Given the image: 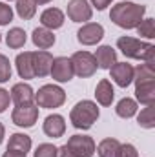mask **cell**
Segmentation results:
<instances>
[{
  "mask_svg": "<svg viewBox=\"0 0 155 157\" xmlns=\"http://www.w3.org/2000/svg\"><path fill=\"white\" fill-rule=\"evenodd\" d=\"M33 157H57V146H53L49 143L39 144V148L35 150V155Z\"/></svg>",
  "mask_w": 155,
  "mask_h": 157,
  "instance_id": "cell-29",
  "label": "cell"
},
{
  "mask_svg": "<svg viewBox=\"0 0 155 157\" xmlns=\"http://www.w3.org/2000/svg\"><path fill=\"white\" fill-rule=\"evenodd\" d=\"M9 95H11V101H13L17 106H20V104H29V102H33V99H35L33 88H31L29 84H24V82L15 84V86L11 88Z\"/></svg>",
  "mask_w": 155,
  "mask_h": 157,
  "instance_id": "cell-15",
  "label": "cell"
},
{
  "mask_svg": "<svg viewBox=\"0 0 155 157\" xmlns=\"http://www.w3.org/2000/svg\"><path fill=\"white\" fill-rule=\"evenodd\" d=\"M91 15H93V9L88 4V0H70L68 17L73 22H86V20L91 18Z\"/></svg>",
  "mask_w": 155,
  "mask_h": 157,
  "instance_id": "cell-10",
  "label": "cell"
},
{
  "mask_svg": "<svg viewBox=\"0 0 155 157\" xmlns=\"http://www.w3.org/2000/svg\"><path fill=\"white\" fill-rule=\"evenodd\" d=\"M66 132V122H64V117L62 115H47L46 121H44V133L47 137H53V139H59L62 137Z\"/></svg>",
  "mask_w": 155,
  "mask_h": 157,
  "instance_id": "cell-13",
  "label": "cell"
},
{
  "mask_svg": "<svg viewBox=\"0 0 155 157\" xmlns=\"http://www.w3.org/2000/svg\"><path fill=\"white\" fill-rule=\"evenodd\" d=\"M35 101L39 108H59L66 101V93L60 86L46 84L35 93Z\"/></svg>",
  "mask_w": 155,
  "mask_h": 157,
  "instance_id": "cell-4",
  "label": "cell"
},
{
  "mask_svg": "<svg viewBox=\"0 0 155 157\" xmlns=\"http://www.w3.org/2000/svg\"><path fill=\"white\" fill-rule=\"evenodd\" d=\"M11 78V64L6 55H0V82H6Z\"/></svg>",
  "mask_w": 155,
  "mask_h": 157,
  "instance_id": "cell-30",
  "label": "cell"
},
{
  "mask_svg": "<svg viewBox=\"0 0 155 157\" xmlns=\"http://www.w3.org/2000/svg\"><path fill=\"white\" fill-rule=\"evenodd\" d=\"M115 112H117V115H119V117H122V119L133 117V115L137 113V102H135L133 99L124 97V99H120V101H119Z\"/></svg>",
  "mask_w": 155,
  "mask_h": 157,
  "instance_id": "cell-23",
  "label": "cell"
},
{
  "mask_svg": "<svg viewBox=\"0 0 155 157\" xmlns=\"http://www.w3.org/2000/svg\"><path fill=\"white\" fill-rule=\"evenodd\" d=\"M11 20H13V9H11V6L0 2V26H6Z\"/></svg>",
  "mask_w": 155,
  "mask_h": 157,
  "instance_id": "cell-31",
  "label": "cell"
},
{
  "mask_svg": "<svg viewBox=\"0 0 155 157\" xmlns=\"http://www.w3.org/2000/svg\"><path fill=\"white\" fill-rule=\"evenodd\" d=\"M47 2H51V0H35V4H47Z\"/></svg>",
  "mask_w": 155,
  "mask_h": 157,
  "instance_id": "cell-38",
  "label": "cell"
},
{
  "mask_svg": "<svg viewBox=\"0 0 155 157\" xmlns=\"http://www.w3.org/2000/svg\"><path fill=\"white\" fill-rule=\"evenodd\" d=\"M117 48L128 57V59H137L144 62H153L155 57V46L150 42L131 39V37H120L117 40Z\"/></svg>",
  "mask_w": 155,
  "mask_h": 157,
  "instance_id": "cell-2",
  "label": "cell"
},
{
  "mask_svg": "<svg viewBox=\"0 0 155 157\" xmlns=\"http://www.w3.org/2000/svg\"><path fill=\"white\" fill-rule=\"evenodd\" d=\"M137 33H139L141 37L153 39L155 37V22H153V18H142L141 24L137 26Z\"/></svg>",
  "mask_w": 155,
  "mask_h": 157,
  "instance_id": "cell-28",
  "label": "cell"
},
{
  "mask_svg": "<svg viewBox=\"0 0 155 157\" xmlns=\"http://www.w3.org/2000/svg\"><path fill=\"white\" fill-rule=\"evenodd\" d=\"M4 133H6V130H4V124L0 122V143L4 141Z\"/></svg>",
  "mask_w": 155,
  "mask_h": 157,
  "instance_id": "cell-37",
  "label": "cell"
},
{
  "mask_svg": "<svg viewBox=\"0 0 155 157\" xmlns=\"http://www.w3.org/2000/svg\"><path fill=\"white\" fill-rule=\"evenodd\" d=\"M117 157H139V154H137L133 144H120V148L117 152Z\"/></svg>",
  "mask_w": 155,
  "mask_h": 157,
  "instance_id": "cell-32",
  "label": "cell"
},
{
  "mask_svg": "<svg viewBox=\"0 0 155 157\" xmlns=\"http://www.w3.org/2000/svg\"><path fill=\"white\" fill-rule=\"evenodd\" d=\"M120 148V143L117 139H104L100 141V144L97 146V152H99V157H117V152Z\"/></svg>",
  "mask_w": 155,
  "mask_h": 157,
  "instance_id": "cell-25",
  "label": "cell"
},
{
  "mask_svg": "<svg viewBox=\"0 0 155 157\" xmlns=\"http://www.w3.org/2000/svg\"><path fill=\"white\" fill-rule=\"evenodd\" d=\"M102 37H104V28H102L100 24H95V22L84 24V26L77 31L78 42L84 44V46H93V44L100 42Z\"/></svg>",
  "mask_w": 155,
  "mask_h": 157,
  "instance_id": "cell-9",
  "label": "cell"
},
{
  "mask_svg": "<svg viewBox=\"0 0 155 157\" xmlns=\"http://www.w3.org/2000/svg\"><path fill=\"white\" fill-rule=\"evenodd\" d=\"M70 60H71V66H73V73L82 78L91 77L97 71V60L88 51H77V53H73Z\"/></svg>",
  "mask_w": 155,
  "mask_h": 157,
  "instance_id": "cell-5",
  "label": "cell"
},
{
  "mask_svg": "<svg viewBox=\"0 0 155 157\" xmlns=\"http://www.w3.org/2000/svg\"><path fill=\"white\" fill-rule=\"evenodd\" d=\"M49 75L55 78L57 82H70L73 78V66H71V60L66 59V57H57L53 59V64H51V71Z\"/></svg>",
  "mask_w": 155,
  "mask_h": 157,
  "instance_id": "cell-8",
  "label": "cell"
},
{
  "mask_svg": "<svg viewBox=\"0 0 155 157\" xmlns=\"http://www.w3.org/2000/svg\"><path fill=\"white\" fill-rule=\"evenodd\" d=\"M9 101H11V95L9 91H6L4 88H0V113H4L9 106Z\"/></svg>",
  "mask_w": 155,
  "mask_h": 157,
  "instance_id": "cell-33",
  "label": "cell"
},
{
  "mask_svg": "<svg viewBox=\"0 0 155 157\" xmlns=\"http://www.w3.org/2000/svg\"><path fill=\"white\" fill-rule=\"evenodd\" d=\"M133 80H135V84L155 80L153 62H144V64H139L137 68H133Z\"/></svg>",
  "mask_w": 155,
  "mask_h": 157,
  "instance_id": "cell-22",
  "label": "cell"
},
{
  "mask_svg": "<svg viewBox=\"0 0 155 157\" xmlns=\"http://www.w3.org/2000/svg\"><path fill=\"white\" fill-rule=\"evenodd\" d=\"M110 71H112V78L120 88H128L133 82V68L128 62H115L110 68Z\"/></svg>",
  "mask_w": 155,
  "mask_h": 157,
  "instance_id": "cell-12",
  "label": "cell"
},
{
  "mask_svg": "<svg viewBox=\"0 0 155 157\" xmlns=\"http://www.w3.org/2000/svg\"><path fill=\"white\" fill-rule=\"evenodd\" d=\"M135 97L141 104L150 106L155 102V80H148V82H139L135 84Z\"/></svg>",
  "mask_w": 155,
  "mask_h": 157,
  "instance_id": "cell-17",
  "label": "cell"
},
{
  "mask_svg": "<svg viewBox=\"0 0 155 157\" xmlns=\"http://www.w3.org/2000/svg\"><path fill=\"white\" fill-rule=\"evenodd\" d=\"M70 119L77 130H89L93 122L99 119V108L93 101H80L73 106Z\"/></svg>",
  "mask_w": 155,
  "mask_h": 157,
  "instance_id": "cell-3",
  "label": "cell"
},
{
  "mask_svg": "<svg viewBox=\"0 0 155 157\" xmlns=\"http://www.w3.org/2000/svg\"><path fill=\"white\" fill-rule=\"evenodd\" d=\"M137 122H139L142 128H148V130L155 128V108H153V104L146 106V108H144V110L139 113Z\"/></svg>",
  "mask_w": 155,
  "mask_h": 157,
  "instance_id": "cell-27",
  "label": "cell"
},
{
  "mask_svg": "<svg viewBox=\"0 0 155 157\" xmlns=\"http://www.w3.org/2000/svg\"><path fill=\"white\" fill-rule=\"evenodd\" d=\"M17 64V71L20 78H35V71H33V51H24L18 53L15 59Z\"/></svg>",
  "mask_w": 155,
  "mask_h": 157,
  "instance_id": "cell-16",
  "label": "cell"
},
{
  "mask_svg": "<svg viewBox=\"0 0 155 157\" xmlns=\"http://www.w3.org/2000/svg\"><path fill=\"white\" fill-rule=\"evenodd\" d=\"M2 157H26V154H20V152H11V150H7V152H6Z\"/></svg>",
  "mask_w": 155,
  "mask_h": 157,
  "instance_id": "cell-36",
  "label": "cell"
},
{
  "mask_svg": "<svg viewBox=\"0 0 155 157\" xmlns=\"http://www.w3.org/2000/svg\"><path fill=\"white\" fill-rule=\"evenodd\" d=\"M40 22H42V28L46 29H59L64 24V13L59 7H47L42 11Z\"/></svg>",
  "mask_w": 155,
  "mask_h": 157,
  "instance_id": "cell-14",
  "label": "cell"
},
{
  "mask_svg": "<svg viewBox=\"0 0 155 157\" xmlns=\"http://www.w3.org/2000/svg\"><path fill=\"white\" fill-rule=\"evenodd\" d=\"M95 97H97V102L102 104V106H112L113 102V97H115V91H113V86L108 78H102L97 88H95Z\"/></svg>",
  "mask_w": 155,
  "mask_h": 157,
  "instance_id": "cell-19",
  "label": "cell"
},
{
  "mask_svg": "<svg viewBox=\"0 0 155 157\" xmlns=\"http://www.w3.org/2000/svg\"><path fill=\"white\" fill-rule=\"evenodd\" d=\"M51 64H53V55L46 49L33 51V71L35 77H46L51 71Z\"/></svg>",
  "mask_w": 155,
  "mask_h": 157,
  "instance_id": "cell-11",
  "label": "cell"
},
{
  "mask_svg": "<svg viewBox=\"0 0 155 157\" xmlns=\"http://www.w3.org/2000/svg\"><path fill=\"white\" fill-rule=\"evenodd\" d=\"M11 119H13V122H15L17 126H20V128H31V126L37 122V119H39V106L33 104V102H29V104H20V106H17V108L13 110Z\"/></svg>",
  "mask_w": 155,
  "mask_h": 157,
  "instance_id": "cell-6",
  "label": "cell"
},
{
  "mask_svg": "<svg viewBox=\"0 0 155 157\" xmlns=\"http://www.w3.org/2000/svg\"><path fill=\"white\" fill-rule=\"evenodd\" d=\"M0 42H2V35H0Z\"/></svg>",
  "mask_w": 155,
  "mask_h": 157,
  "instance_id": "cell-39",
  "label": "cell"
},
{
  "mask_svg": "<svg viewBox=\"0 0 155 157\" xmlns=\"http://www.w3.org/2000/svg\"><path fill=\"white\" fill-rule=\"evenodd\" d=\"M57 157H75L71 154V150L64 144V146H60V148H57Z\"/></svg>",
  "mask_w": 155,
  "mask_h": 157,
  "instance_id": "cell-34",
  "label": "cell"
},
{
  "mask_svg": "<svg viewBox=\"0 0 155 157\" xmlns=\"http://www.w3.org/2000/svg\"><path fill=\"white\" fill-rule=\"evenodd\" d=\"M31 40H33V44H35L37 48H40V49H47V48H51V46L55 44V35H53L51 29L37 28V29L33 31V35H31Z\"/></svg>",
  "mask_w": 155,
  "mask_h": 157,
  "instance_id": "cell-21",
  "label": "cell"
},
{
  "mask_svg": "<svg viewBox=\"0 0 155 157\" xmlns=\"http://www.w3.org/2000/svg\"><path fill=\"white\" fill-rule=\"evenodd\" d=\"M75 157H93L95 154V141L88 135H71L66 144Z\"/></svg>",
  "mask_w": 155,
  "mask_h": 157,
  "instance_id": "cell-7",
  "label": "cell"
},
{
  "mask_svg": "<svg viewBox=\"0 0 155 157\" xmlns=\"http://www.w3.org/2000/svg\"><path fill=\"white\" fill-rule=\"evenodd\" d=\"M17 13L20 18L24 20H29L35 17L37 13V4L35 0H17Z\"/></svg>",
  "mask_w": 155,
  "mask_h": 157,
  "instance_id": "cell-26",
  "label": "cell"
},
{
  "mask_svg": "<svg viewBox=\"0 0 155 157\" xmlns=\"http://www.w3.org/2000/svg\"><path fill=\"white\" fill-rule=\"evenodd\" d=\"M7 150L11 152H20V154H28L31 150V137L26 133H13L9 137L7 143Z\"/></svg>",
  "mask_w": 155,
  "mask_h": 157,
  "instance_id": "cell-20",
  "label": "cell"
},
{
  "mask_svg": "<svg viewBox=\"0 0 155 157\" xmlns=\"http://www.w3.org/2000/svg\"><path fill=\"white\" fill-rule=\"evenodd\" d=\"M91 4H93L99 11H102V9H106V7L112 4V0H91Z\"/></svg>",
  "mask_w": 155,
  "mask_h": 157,
  "instance_id": "cell-35",
  "label": "cell"
},
{
  "mask_svg": "<svg viewBox=\"0 0 155 157\" xmlns=\"http://www.w3.org/2000/svg\"><path fill=\"white\" fill-rule=\"evenodd\" d=\"M26 40H28V35H26V31L20 29V28H13V29H9V33L6 35V42H7V46H9L11 49L22 48V46L26 44Z\"/></svg>",
  "mask_w": 155,
  "mask_h": 157,
  "instance_id": "cell-24",
  "label": "cell"
},
{
  "mask_svg": "<svg viewBox=\"0 0 155 157\" xmlns=\"http://www.w3.org/2000/svg\"><path fill=\"white\" fill-rule=\"evenodd\" d=\"M93 57L97 60V68H102V70H110L117 62V51L112 46H100V48H97V53Z\"/></svg>",
  "mask_w": 155,
  "mask_h": 157,
  "instance_id": "cell-18",
  "label": "cell"
},
{
  "mask_svg": "<svg viewBox=\"0 0 155 157\" xmlns=\"http://www.w3.org/2000/svg\"><path fill=\"white\" fill-rule=\"evenodd\" d=\"M146 13V7L144 6H139L135 2H119L112 7L110 11V18L112 22L117 24L119 28H124V29H133L141 24L142 17Z\"/></svg>",
  "mask_w": 155,
  "mask_h": 157,
  "instance_id": "cell-1",
  "label": "cell"
}]
</instances>
